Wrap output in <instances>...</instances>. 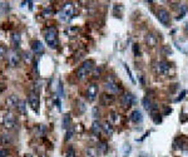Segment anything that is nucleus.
Returning a JSON list of instances; mask_svg holds the SVG:
<instances>
[{"label":"nucleus","mask_w":188,"mask_h":157,"mask_svg":"<svg viewBox=\"0 0 188 157\" xmlns=\"http://www.w3.org/2000/svg\"><path fill=\"white\" fill-rule=\"evenodd\" d=\"M44 39L49 48H56V45H58V29H56V26H48L44 30Z\"/></svg>","instance_id":"f257e3e1"},{"label":"nucleus","mask_w":188,"mask_h":157,"mask_svg":"<svg viewBox=\"0 0 188 157\" xmlns=\"http://www.w3.org/2000/svg\"><path fill=\"white\" fill-rule=\"evenodd\" d=\"M93 68H94V62H93V60H90V59L89 60H85V62L78 68V71H77V78L79 80L84 79L86 75H88L90 72L93 71Z\"/></svg>","instance_id":"f03ea898"},{"label":"nucleus","mask_w":188,"mask_h":157,"mask_svg":"<svg viewBox=\"0 0 188 157\" xmlns=\"http://www.w3.org/2000/svg\"><path fill=\"white\" fill-rule=\"evenodd\" d=\"M3 126L4 128L6 129H15L16 128V118H15V116L13 114V112H10V111H8V112L3 116Z\"/></svg>","instance_id":"7ed1b4c3"},{"label":"nucleus","mask_w":188,"mask_h":157,"mask_svg":"<svg viewBox=\"0 0 188 157\" xmlns=\"http://www.w3.org/2000/svg\"><path fill=\"white\" fill-rule=\"evenodd\" d=\"M20 54L18 53L16 49H9L6 53V58H8V64L11 67V68H14V67H16L19 62H20Z\"/></svg>","instance_id":"20e7f679"},{"label":"nucleus","mask_w":188,"mask_h":157,"mask_svg":"<svg viewBox=\"0 0 188 157\" xmlns=\"http://www.w3.org/2000/svg\"><path fill=\"white\" fill-rule=\"evenodd\" d=\"M104 87H105V89H107L108 92H110V93L113 94H115V93H120V87L117 84V82L114 80V78L110 77V75H108L107 78H105L104 80Z\"/></svg>","instance_id":"39448f33"},{"label":"nucleus","mask_w":188,"mask_h":157,"mask_svg":"<svg viewBox=\"0 0 188 157\" xmlns=\"http://www.w3.org/2000/svg\"><path fill=\"white\" fill-rule=\"evenodd\" d=\"M74 13V6L71 3H65L64 5L62 6V9H60V19L62 20H68V19L71 18V15Z\"/></svg>","instance_id":"423d86ee"},{"label":"nucleus","mask_w":188,"mask_h":157,"mask_svg":"<svg viewBox=\"0 0 188 157\" xmlns=\"http://www.w3.org/2000/svg\"><path fill=\"white\" fill-rule=\"evenodd\" d=\"M28 102H29V106L32 107V109L34 111L35 113L39 112V95H38L35 92H30L29 95H28Z\"/></svg>","instance_id":"0eeeda50"},{"label":"nucleus","mask_w":188,"mask_h":157,"mask_svg":"<svg viewBox=\"0 0 188 157\" xmlns=\"http://www.w3.org/2000/svg\"><path fill=\"white\" fill-rule=\"evenodd\" d=\"M157 19H158V20H159L164 26H168V25H169V21H171V17H169L168 10H165V9H159V10L157 11Z\"/></svg>","instance_id":"6e6552de"},{"label":"nucleus","mask_w":188,"mask_h":157,"mask_svg":"<svg viewBox=\"0 0 188 157\" xmlns=\"http://www.w3.org/2000/svg\"><path fill=\"white\" fill-rule=\"evenodd\" d=\"M98 95V86L95 83H92L88 86V89H86V98H88L89 102H93L94 99L97 98Z\"/></svg>","instance_id":"1a4fd4ad"},{"label":"nucleus","mask_w":188,"mask_h":157,"mask_svg":"<svg viewBox=\"0 0 188 157\" xmlns=\"http://www.w3.org/2000/svg\"><path fill=\"white\" fill-rule=\"evenodd\" d=\"M19 101H20V99L18 98L16 94H11V95H9V97L5 99V106H6V108H9V109L18 108Z\"/></svg>","instance_id":"9d476101"},{"label":"nucleus","mask_w":188,"mask_h":157,"mask_svg":"<svg viewBox=\"0 0 188 157\" xmlns=\"http://www.w3.org/2000/svg\"><path fill=\"white\" fill-rule=\"evenodd\" d=\"M120 102H122L123 107H130L134 103V95L132 93H126L124 95H122L120 98Z\"/></svg>","instance_id":"9b49d317"},{"label":"nucleus","mask_w":188,"mask_h":157,"mask_svg":"<svg viewBox=\"0 0 188 157\" xmlns=\"http://www.w3.org/2000/svg\"><path fill=\"white\" fill-rule=\"evenodd\" d=\"M149 112H150V117H152V120H153L154 123H156V124L161 123V122H162V116L159 114V112H158V107L156 104H153L152 109H150Z\"/></svg>","instance_id":"f8f14e48"},{"label":"nucleus","mask_w":188,"mask_h":157,"mask_svg":"<svg viewBox=\"0 0 188 157\" xmlns=\"http://www.w3.org/2000/svg\"><path fill=\"white\" fill-rule=\"evenodd\" d=\"M32 49L38 55H40L44 53V45L41 44V41H39V40H33L32 41Z\"/></svg>","instance_id":"ddd939ff"},{"label":"nucleus","mask_w":188,"mask_h":157,"mask_svg":"<svg viewBox=\"0 0 188 157\" xmlns=\"http://www.w3.org/2000/svg\"><path fill=\"white\" fill-rule=\"evenodd\" d=\"M157 71H158V73L159 74H168V72H169V64L167 62H164V60H162V62H158L157 64Z\"/></svg>","instance_id":"4468645a"},{"label":"nucleus","mask_w":188,"mask_h":157,"mask_svg":"<svg viewBox=\"0 0 188 157\" xmlns=\"http://www.w3.org/2000/svg\"><path fill=\"white\" fill-rule=\"evenodd\" d=\"M113 101H114V95L113 94H102L100 95V104L102 106H109L110 103H113Z\"/></svg>","instance_id":"2eb2a0df"},{"label":"nucleus","mask_w":188,"mask_h":157,"mask_svg":"<svg viewBox=\"0 0 188 157\" xmlns=\"http://www.w3.org/2000/svg\"><path fill=\"white\" fill-rule=\"evenodd\" d=\"M130 121L134 122V123H141V122L143 121V116H142V112L138 109H134L133 112L130 113Z\"/></svg>","instance_id":"dca6fc26"},{"label":"nucleus","mask_w":188,"mask_h":157,"mask_svg":"<svg viewBox=\"0 0 188 157\" xmlns=\"http://www.w3.org/2000/svg\"><path fill=\"white\" fill-rule=\"evenodd\" d=\"M188 11V5H186V4H182V5H179V14L176 17L177 20H180V19L184 18V15L187 14Z\"/></svg>","instance_id":"f3484780"},{"label":"nucleus","mask_w":188,"mask_h":157,"mask_svg":"<svg viewBox=\"0 0 188 157\" xmlns=\"http://www.w3.org/2000/svg\"><path fill=\"white\" fill-rule=\"evenodd\" d=\"M145 41L148 43V45H150V47H154V45L157 44V37L156 35H153V34H147L145 35Z\"/></svg>","instance_id":"a211bd4d"},{"label":"nucleus","mask_w":188,"mask_h":157,"mask_svg":"<svg viewBox=\"0 0 188 157\" xmlns=\"http://www.w3.org/2000/svg\"><path fill=\"white\" fill-rule=\"evenodd\" d=\"M102 129L105 132V135H108V136L113 135V127H112V124L109 123V122H104V123L102 124Z\"/></svg>","instance_id":"6ab92c4d"},{"label":"nucleus","mask_w":188,"mask_h":157,"mask_svg":"<svg viewBox=\"0 0 188 157\" xmlns=\"http://www.w3.org/2000/svg\"><path fill=\"white\" fill-rule=\"evenodd\" d=\"M142 104L147 111H150L152 109V107H153V102H152V99H150L149 97H144L142 99Z\"/></svg>","instance_id":"aec40b11"},{"label":"nucleus","mask_w":188,"mask_h":157,"mask_svg":"<svg viewBox=\"0 0 188 157\" xmlns=\"http://www.w3.org/2000/svg\"><path fill=\"white\" fill-rule=\"evenodd\" d=\"M102 131V126L99 124V122L98 121H94L93 124H92V132L94 135H99V132Z\"/></svg>","instance_id":"412c9836"},{"label":"nucleus","mask_w":188,"mask_h":157,"mask_svg":"<svg viewBox=\"0 0 188 157\" xmlns=\"http://www.w3.org/2000/svg\"><path fill=\"white\" fill-rule=\"evenodd\" d=\"M18 112H20L21 114H26V103L25 101H19V104H18Z\"/></svg>","instance_id":"4be33fe9"},{"label":"nucleus","mask_w":188,"mask_h":157,"mask_svg":"<svg viewBox=\"0 0 188 157\" xmlns=\"http://www.w3.org/2000/svg\"><path fill=\"white\" fill-rule=\"evenodd\" d=\"M1 141H3V145L8 146V145L13 143V137H11L10 135H3L1 136Z\"/></svg>","instance_id":"5701e85b"},{"label":"nucleus","mask_w":188,"mask_h":157,"mask_svg":"<svg viewBox=\"0 0 188 157\" xmlns=\"http://www.w3.org/2000/svg\"><path fill=\"white\" fill-rule=\"evenodd\" d=\"M11 40H13L15 47H19V44H20V34L19 33H13V35H11Z\"/></svg>","instance_id":"b1692460"},{"label":"nucleus","mask_w":188,"mask_h":157,"mask_svg":"<svg viewBox=\"0 0 188 157\" xmlns=\"http://www.w3.org/2000/svg\"><path fill=\"white\" fill-rule=\"evenodd\" d=\"M69 123H70V114H64V117H63V128H68L69 127Z\"/></svg>","instance_id":"393cba45"},{"label":"nucleus","mask_w":188,"mask_h":157,"mask_svg":"<svg viewBox=\"0 0 188 157\" xmlns=\"http://www.w3.org/2000/svg\"><path fill=\"white\" fill-rule=\"evenodd\" d=\"M44 131H45V128H44L43 124H39V126H35V127H34V132L36 133V136H43Z\"/></svg>","instance_id":"a878e982"},{"label":"nucleus","mask_w":188,"mask_h":157,"mask_svg":"<svg viewBox=\"0 0 188 157\" xmlns=\"http://www.w3.org/2000/svg\"><path fill=\"white\" fill-rule=\"evenodd\" d=\"M53 14V8L51 6H47L45 8V9L43 10V13H41V15H43V17H50V15Z\"/></svg>","instance_id":"bb28decb"},{"label":"nucleus","mask_w":188,"mask_h":157,"mask_svg":"<svg viewBox=\"0 0 188 157\" xmlns=\"http://www.w3.org/2000/svg\"><path fill=\"white\" fill-rule=\"evenodd\" d=\"M23 58H24V60H25V63H30L32 62V54L30 53H28V52H24L23 53Z\"/></svg>","instance_id":"cd10ccee"},{"label":"nucleus","mask_w":188,"mask_h":157,"mask_svg":"<svg viewBox=\"0 0 188 157\" xmlns=\"http://www.w3.org/2000/svg\"><path fill=\"white\" fill-rule=\"evenodd\" d=\"M162 53H163L164 55L172 54V49H171V47H168V45H164V47L162 48Z\"/></svg>","instance_id":"c85d7f7f"},{"label":"nucleus","mask_w":188,"mask_h":157,"mask_svg":"<svg viewBox=\"0 0 188 157\" xmlns=\"http://www.w3.org/2000/svg\"><path fill=\"white\" fill-rule=\"evenodd\" d=\"M124 66V68H126V71H127V73H128V75H129V78H130V80L133 83H135V79H134V77H133V74H132V72H130V69H129V67L127 66V64H123Z\"/></svg>","instance_id":"c756f323"},{"label":"nucleus","mask_w":188,"mask_h":157,"mask_svg":"<svg viewBox=\"0 0 188 157\" xmlns=\"http://www.w3.org/2000/svg\"><path fill=\"white\" fill-rule=\"evenodd\" d=\"M6 53H8L6 47L5 45H3V44H0V58H3L4 55H6Z\"/></svg>","instance_id":"7c9ffc66"},{"label":"nucleus","mask_w":188,"mask_h":157,"mask_svg":"<svg viewBox=\"0 0 188 157\" xmlns=\"http://www.w3.org/2000/svg\"><path fill=\"white\" fill-rule=\"evenodd\" d=\"M65 157H75V151L73 147H69L67 151V156Z\"/></svg>","instance_id":"2f4dec72"},{"label":"nucleus","mask_w":188,"mask_h":157,"mask_svg":"<svg viewBox=\"0 0 188 157\" xmlns=\"http://www.w3.org/2000/svg\"><path fill=\"white\" fill-rule=\"evenodd\" d=\"M98 148H99V150H102L103 152H105L108 150V146H107V143L105 142H99V145H98Z\"/></svg>","instance_id":"473e14b6"},{"label":"nucleus","mask_w":188,"mask_h":157,"mask_svg":"<svg viewBox=\"0 0 188 157\" xmlns=\"http://www.w3.org/2000/svg\"><path fill=\"white\" fill-rule=\"evenodd\" d=\"M8 155H9V150H6V148L0 150V157H8Z\"/></svg>","instance_id":"72a5a7b5"},{"label":"nucleus","mask_w":188,"mask_h":157,"mask_svg":"<svg viewBox=\"0 0 188 157\" xmlns=\"http://www.w3.org/2000/svg\"><path fill=\"white\" fill-rule=\"evenodd\" d=\"M186 93H187L186 91H182V92H180V94H179V97H177V98L174 99V102H179V101H182V99L184 98V95H186Z\"/></svg>","instance_id":"f704fd0d"},{"label":"nucleus","mask_w":188,"mask_h":157,"mask_svg":"<svg viewBox=\"0 0 188 157\" xmlns=\"http://www.w3.org/2000/svg\"><path fill=\"white\" fill-rule=\"evenodd\" d=\"M73 133H74V131H73V128H69V131L67 132V136H65V140L68 141V140H70L71 137H73Z\"/></svg>","instance_id":"c9c22d12"},{"label":"nucleus","mask_w":188,"mask_h":157,"mask_svg":"<svg viewBox=\"0 0 188 157\" xmlns=\"http://www.w3.org/2000/svg\"><path fill=\"white\" fill-rule=\"evenodd\" d=\"M133 52H134L135 57L139 55V47H138V44H133Z\"/></svg>","instance_id":"e433bc0d"},{"label":"nucleus","mask_w":188,"mask_h":157,"mask_svg":"<svg viewBox=\"0 0 188 157\" xmlns=\"http://www.w3.org/2000/svg\"><path fill=\"white\" fill-rule=\"evenodd\" d=\"M59 95L60 97H63V86H62V83H59Z\"/></svg>","instance_id":"4c0bfd02"},{"label":"nucleus","mask_w":188,"mask_h":157,"mask_svg":"<svg viewBox=\"0 0 188 157\" xmlns=\"http://www.w3.org/2000/svg\"><path fill=\"white\" fill-rule=\"evenodd\" d=\"M28 4H29V8H30V10H32V9H33V1H30V0H29V1H28Z\"/></svg>","instance_id":"58836bf2"},{"label":"nucleus","mask_w":188,"mask_h":157,"mask_svg":"<svg viewBox=\"0 0 188 157\" xmlns=\"http://www.w3.org/2000/svg\"><path fill=\"white\" fill-rule=\"evenodd\" d=\"M24 157H33V155H28V154H26V155H24Z\"/></svg>","instance_id":"ea45409f"},{"label":"nucleus","mask_w":188,"mask_h":157,"mask_svg":"<svg viewBox=\"0 0 188 157\" xmlns=\"http://www.w3.org/2000/svg\"><path fill=\"white\" fill-rule=\"evenodd\" d=\"M3 145V141H1V136H0V146Z\"/></svg>","instance_id":"a19ab883"},{"label":"nucleus","mask_w":188,"mask_h":157,"mask_svg":"<svg viewBox=\"0 0 188 157\" xmlns=\"http://www.w3.org/2000/svg\"><path fill=\"white\" fill-rule=\"evenodd\" d=\"M3 89V87H1V84H0V91H1Z\"/></svg>","instance_id":"79ce46f5"}]
</instances>
